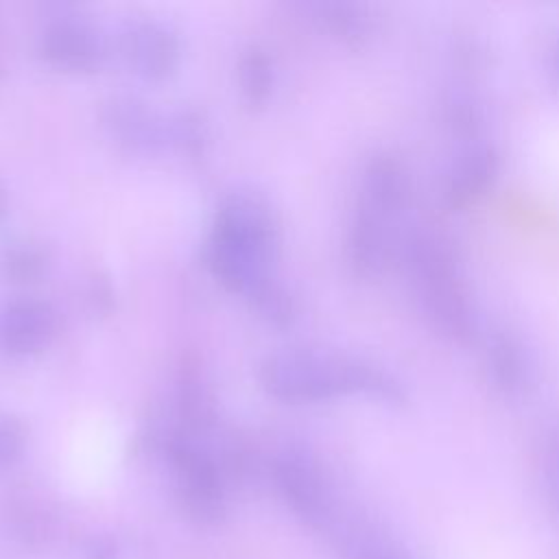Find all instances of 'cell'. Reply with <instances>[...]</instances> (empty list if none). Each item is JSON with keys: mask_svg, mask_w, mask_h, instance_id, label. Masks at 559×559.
I'll return each instance as SVG.
<instances>
[{"mask_svg": "<svg viewBox=\"0 0 559 559\" xmlns=\"http://www.w3.org/2000/svg\"><path fill=\"white\" fill-rule=\"evenodd\" d=\"M85 297H87V304H90L92 312H98V314H109L114 304H116L111 282L100 271L92 273V277L87 282V288H85Z\"/></svg>", "mask_w": 559, "mask_h": 559, "instance_id": "44dd1931", "label": "cell"}, {"mask_svg": "<svg viewBox=\"0 0 559 559\" xmlns=\"http://www.w3.org/2000/svg\"><path fill=\"white\" fill-rule=\"evenodd\" d=\"M312 9L317 20L323 24V28L349 46H358L371 35V28H373L371 15L360 4L343 2V0H325V2H317Z\"/></svg>", "mask_w": 559, "mask_h": 559, "instance_id": "e0dca14e", "label": "cell"}, {"mask_svg": "<svg viewBox=\"0 0 559 559\" xmlns=\"http://www.w3.org/2000/svg\"><path fill=\"white\" fill-rule=\"evenodd\" d=\"M275 476L286 498L306 515L319 518L328 507V487L314 456L301 445H288L275 461Z\"/></svg>", "mask_w": 559, "mask_h": 559, "instance_id": "9c48e42d", "label": "cell"}, {"mask_svg": "<svg viewBox=\"0 0 559 559\" xmlns=\"http://www.w3.org/2000/svg\"><path fill=\"white\" fill-rule=\"evenodd\" d=\"M26 437L28 430L24 421L13 413L0 411V467H7L20 459L26 445Z\"/></svg>", "mask_w": 559, "mask_h": 559, "instance_id": "ffe728a7", "label": "cell"}, {"mask_svg": "<svg viewBox=\"0 0 559 559\" xmlns=\"http://www.w3.org/2000/svg\"><path fill=\"white\" fill-rule=\"evenodd\" d=\"M391 231H389V216L358 205L349 229L345 253L352 271L360 277H373L382 271L391 255Z\"/></svg>", "mask_w": 559, "mask_h": 559, "instance_id": "30bf717a", "label": "cell"}, {"mask_svg": "<svg viewBox=\"0 0 559 559\" xmlns=\"http://www.w3.org/2000/svg\"><path fill=\"white\" fill-rule=\"evenodd\" d=\"M100 122L107 135L127 153L153 155L168 144L166 120L138 94L116 92L100 105Z\"/></svg>", "mask_w": 559, "mask_h": 559, "instance_id": "8992f818", "label": "cell"}, {"mask_svg": "<svg viewBox=\"0 0 559 559\" xmlns=\"http://www.w3.org/2000/svg\"><path fill=\"white\" fill-rule=\"evenodd\" d=\"M245 299L258 319L277 330L290 328L299 312L297 297L273 271L255 280Z\"/></svg>", "mask_w": 559, "mask_h": 559, "instance_id": "5bb4252c", "label": "cell"}, {"mask_svg": "<svg viewBox=\"0 0 559 559\" xmlns=\"http://www.w3.org/2000/svg\"><path fill=\"white\" fill-rule=\"evenodd\" d=\"M238 90L247 107L260 109L273 94L275 85V68L271 55L260 44H249L236 66Z\"/></svg>", "mask_w": 559, "mask_h": 559, "instance_id": "2e32d148", "label": "cell"}, {"mask_svg": "<svg viewBox=\"0 0 559 559\" xmlns=\"http://www.w3.org/2000/svg\"><path fill=\"white\" fill-rule=\"evenodd\" d=\"M175 428L188 437L205 432L216 424V397L199 356L186 354L179 360L173 395Z\"/></svg>", "mask_w": 559, "mask_h": 559, "instance_id": "ba28073f", "label": "cell"}, {"mask_svg": "<svg viewBox=\"0 0 559 559\" xmlns=\"http://www.w3.org/2000/svg\"><path fill=\"white\" fill-rule=\"evenodd\" d=\"M496 173V155L489 146H474L465 151L448 175L445 199L450 205L461 207L476 199Z\"/></svg>", "mask_w": 559, "mask_h": 559, "instance_id": "4fadbf2b", "label": "cell"}, {"mask_svg": "<svg viewBox=\"0 0 559 559\" xmlns=\"http://www.w3.org/2000/svg\"><path fill=\"white\" fill-rule=\"evenodd\" d=\"M489 365H491V373L493 380L507 389H520L524 373H526V365L520 352V345L509 338V336H498L493 338L491 347H489Z\"/></svg>", "mask_w": 559, "mask_h": 559, "instance_id": "d6986e66", "label": "cell"}, {"mask_svg": "<svg viewBox=\"0 0 559 559\" xmlns=\"http://www.w3.org/2000/svg\"><path fill=\"white\" fill-rule=\"evenodd\" d=\"M55 306L35 295H20L0 306V349L9 356H35L57 336Z\"/></svg>", "mask_w": 559, "mask_h": 559, "instance_id": "52a82bcc", "label": "cell"}, {"mask_svg": "<svg viewBox=\"0 0 559 559\" xmlns=\"http://www.w3.org/2000/svg\"><path fill=\"white\" fill-rule=\"evenodd\" d=\"M41 61L61 72H94L109 52L105 31L79 11H61L52 15L37 39Z\"/></svg>", "mask_w": 559, "mask_h": 559, "instance_id": "277c9868", "label": "cell"}, {"mask_svg": "<svg viewBox=\"0 0 559 559\" xmlns=\"http://www.w3.org/2000/svg\"><path fill=\"white\" fill-rule=\"evenodd\" d=\"M546 480L550 489V498L559 509V437L552 441L548 448V459H546Z\"/></svg>", "mask_w": 559, "mask_h": 559, "instance_id": "7402d4cb", "label": "cell"}, {"mask_svg": "<svg viewBox=\"0 0 559 559\" xmlns=\"http://www.w3.org/2000/svg\"><path fill=\"white\" fill-rule=\"evenodd\" d=\"M421 306L432 323L456 338L474 330V310L448 245L432 234H415L404 247Z\"/></svg>", "mask_w": 559, "mask_h": 559, "instance_id": "7a4b0ae2", "label": "cell"}, {"mask_svg": "<svg viewBox=\"0 0 559 559\" xmlns=\"http://www.w3.org/2000/svg\"><path fill=\"white\" fill-rule=\"evenodd\" d=\"M168 129V144L175 146L188 159H203L210 142V127L197 107H181L166 120Z\"/></svg>", "mask_w": 559, "mask_h": 559, "instance_id": "ac0fdd59", "label": "cell"}, {"mask_svg": "<svg viewBox=\"0 0 559 559\" xmlns=\"http://www.w3.org/2000/svg\"><path fill=\"white\" fill-rule=\"evenodd\" d=\"M210 231L240 245L269 264H273L280 251V212L271 197L253 186H236L221 197Z\"/></svg>", "mask_w": 559, "mask_h": 559, "instance_id": "3957f363", "label": "cell"}, {"mask_svg": "<svg viewBox=\"0 0 559 559\" xmlns=\"http://www.w3.org/2000/svg\"><path fill=\"white\" fill-rule=\"evenodd\" d=\"M118 50L124 63L146 81L170 79L181 63L179 33L159 17H129L118 33Z\"/></svg>", "mask_w": 559, "mask_h": 559, "instance_id": "5b68a950", "label": "cell"}, {"mask_svg": "<svg viewBox=\"0 0 559 559\" xmlns=\"http://www.w3.org/2000/svg\"><path fill=\"white\" fill-rule=\"evenodd\" d=\"M50 269V251L33 238H15L0 249V277L15 286L39 282Z\"/></svg>", "mask_w": 559, "mask_h": 559, "instance_id": "9a60e30c", "label": "cell"}, {"mask_svg": "<svg viewBox=\"0 0 559 559\" xmlns=\"http://www.w3.org/2000/svg\"><path fill=\"white\" fill-rule=\"evenodd\" d=\"M7 212H9V197H7V188L0 181V223L7 218Z\"/></svg>", "mask_w": 559, "mask_h": 559, "instance_id": "603a6c76", "label": "cell"}, {"mask_svg": "<svg viewBox=\"0 0 559 559\" xmlns=\"http://www.w3.org/2000/svg\"><path fill=\"white\" fill-rule=\"evenodd\" d=\"M203 260L212 277L225 290L240 293V295H245L255 280L273 271V264L264 262L262 258L253 255L240 245L212 231L207 234V240L203 247Z\"/></svg>", "mask_w": 559, "mask_h": 559, "instance_id": "8fae6325", "label": "cell"}, {"mask_svg": "<svg viewBox=\"0 0 559 559\" xmlns=\"http://www.w3.org/2000/svg\"><path fill=\"white\" fill-rule=\"evenodd\" d=\"M408 192V181L404 166L386 155H373L362 173V199L360 205H367L391 218L404 203Z\"/></svg>", "mask_w": 559, "mask_h": 559, "instance_id": "7c38bea8", "label": "cell"}, {"mask_svg": "<svg viewBox=\"0 0 559 559\" xmlns=\"http://www.w3.org/2000/svg\"><path fill=\"white\" fill-rule=\"evenodd\" d=\"M262 389L286 404L323 402L345 393H365L386 402L402 400L397 380L378 365L317 347H284L262 358Z\"/></svg>", "mask_w": 559, "mask_h": 559, "instance_id": "6da1fadb", "label": "cell"}, {"mask_svg": "<svg viewBox=\"0 0 559 559\" xmlns=\"http://www.w3.org/2000/svg\"><path fill=\"white\" fill-rule=\"evenodd\" d=\"M557 61H559V50H557Z\"/></svg>", "mask_w": 559, "mask_h": 559, "instance_id": "cb8c5ba5", "label": "cell"}]
</instances>
